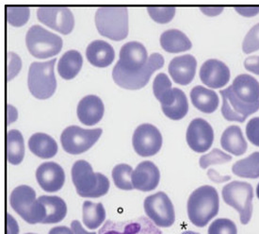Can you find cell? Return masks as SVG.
<instances>
[{"instance_id": "11", "label": "cell", "mask_w": 259, "mask_h": 234, "mask_svg": "<svg viewBox=\"0 0 259 234\" xmlns=\"http://www.w3.org/2000/svg\"><path fill=\"white\" fill-rule=\"evenodd\" d=\"M132 144L137 154L142 157H150L160 150L162 135L154 125H140L134 131Z\"/></svg>"}, {"instance_id": "49", "label": "cell", "mask_w": 259, "mask_h": 234, "mask_svg": "<svg viewBox=\"0 0 259 234\" xmlns=\"http://www.w3.org/2000/svg\"><path fill=\"white\" fill-rule=\"evenodd\" d=\"M27 234H35V233H27Z\"/></svg>"}, {"instance_id": "21", "label": "cell", "mask_w": 259, "mask_h": 234, "mask_svg": "<svg viewBox=\"0 0 259 234\" xmlns=\"http://www.w3.org/2000/svg\"><path fill=\"white\" fill-rule=\"evenodd\" d=\"M231 87L234 94L244 103H259V83L255 77L241 74L235 77Z\"/></svg>"}, {"instance_id": "27", "label": "cell", "mask_w": 259, "mask_h": 234, "mask_svg": "<svg viewBox=\"0 0 259 234\" xmlns=\"http://www.w3.org/2000/svg\"><path fill=\"white\" fill-rule=\"evenodd\" d=\"M38 200L46 208L47 216L41 224L59 223L66 216L67 207L64 200L59 197L41 196Z\"/></svg>"}, {"instance_id": "5", "label": "cell", "mask_w": 259, "mask_h": 234, "mask_svg": "<svg viewBox=\"0 0 259 234\" xmlns=\"http://www.w3.org/2000/svg\"><path fill=\"white\" fill-rule=\"evenodd\" d=\"M11 206L28 224L42 223L47 216L46 208L36 199L34 190L27 185H20L11 193Z\"/></svg>"}, {"instance_id": "38", "label": "cell", "mask_w": 259, "mask_h": 234, "mask_svg": "<svg viewBox=\"0 0 259 234\" xmlns=\"http://www.w3.org/2000/svg\"><path fill=\"white\" fill-rule=\"evenodd\" d=\"M208 234H238L236 224L227 218H219L208 227Z\"/></svg>"}, {"instance_id": "20", "label": "cell", "mask_w": 259, "mask_h": 234, "mask_svg": "<svg viewBox=\"0 0 259 234\" xmlns=\"http://www.w3.org/2000/svg\"><path fill=\"white\" fill-rule=\"evenodd\" d=\"M76 113L79 121L86 126L97 124L104 115V104L100 97L89 95L78 102Z\"/></svg>"}, {"instance_id": "43", "label": "cell", "mask_w": 259, "mask_h": 234, "mask_svg": "<svg viewBox=\"0 0 259 234\" xmlns=\"http://www.w3.org/2000/svg\"><path fill=\"white\" fill-rule=\"evenodd\" d=\"M19 227L11 214H7V234H18Z\"/></svg>"}, {"instance_id": "30", "label": "cell", "mask_w": 259, "mask_h": 234, "mask_svg": "<svg viewBox=\"0 0 259 234\" xmlns=\"http://www.w3.org/2000/svg\"><path fill=\"white\" fill-rule=\"evenodd\" d=\"M232 171L240 178L258 179L259 152H253L247 158L236 162L232 166Z\"/></svg>"}, {"instance_id": "40", "label": "cell", "mask_w": 259, "mask_h": 234, "mask_svg": "<svg viewBox=\"0 0 259 234\" xmlns=\"http://www.w3.org/2000/svg\"><path fill=\"white\" fill-rule=\"evenodd\" d=\"M246 135L252 145L259 146V117H253L248 122Z\"/></svg>"}, {"instance_id": "1", "label": "cell", "mask_w": 259, "mask_h": 234, "mask_svg": "<svg viewBox=\"0 0 259 234\" xmlns=\"http://www.w3.org/2000/svg\"><path fill=\"white\" fill-rule=\"evenodd\" d=\"M164 65L163 56L153 53L148 58L147 50L142 43L131 41L120 50V59L112 70L114 83L127 90L144 87L152 74Z\"/></svg>"}, {"instance_id": "16", "label": "cell", "mask_w": 259, "mask_h": 234, "mask_svg": "<svg viewBox=\"0 0 259 234\" xmlns=\"http://www.w3.org/2000/svg\"><path fill=\"white\" fill-rule=\"evenodd\" d=\"M200 79L206 86L218 89L225 86L230 80V70L225 62L216 59L205 61L200 68Z\"/></svg>"}, {"instance_id": "33", "label": "cell", "mask_w": 259, "mask_h": 234, "mask_svg": "<svg viewBox=\"0 0 259 234\" xmlns=\"http://www.w3.org/2000/svg\"><path fill=\"white\" fill-rule=\"evenodd\" d=\"M175 90V98L172 102L161 108L164 114L169 117L171 120H180L188 113L189 103L184 92L179 88H174Z\"/></svg>"}, {"instance_id": "18", "label": "cell", "mask_w": 259, "mask_h": 234, "mask_svg": "<svg viewBox=\"0 0 259 234\" xmlns=\"http://www.w3.org/2000/svg\"><path fill=\"white\" fill-rule=\"evenodd\" d=\"M197 67V61L191 54L175 57L169 63V74L174 82L180 85H188L193 81Z\"/></svg>"}, {"instance_id": "45", "label": "cell", "mask_w": 259, "mask_h": 234, "mask_svg": "<svg viewBox=\"0 0 259 234\" xmlns=\"http://www.w3.org/2000/svg\"><path fill=\"white\" fill-rule=\"evenodd\" d=\"M71 228L73 229L75 234H97L96 232H88L83 227L79 221L75 220L71 223Z\"/></svg>"}, {"instance_id": "3", "label": "cell", "mask_w": 259, "mask_h": 234, "mask_svg": "<svg viewBox=\"0 0 259 234\" xmlns=\"http://www.w3.org/2000/svg\"><path fill=\"white\" fill-rule=\"evenodd\" d=\"M72 180L82 198H100L109 192V180L101 173H95L86 161H77L72 167Z\"/></svg>"}, {"instance_id": "34", "label": "cell", "mask_w": 259, "mask_h": 234, "mask_svg": "<svg viewBox=\"0 0 259 234\" xmlns=\"http://www.w3.org/2000/svg\"><path fill=\"white\" fill-rule=\"evenodd\" d=\"M132 167L125 164L118 165L112 170V179L114 181V184L121 190H133L134 187L132 182Z\"/></svg>"}, {"instance_id": "14", "label": "cell", "mask_w": 259, "mask_h": 234, "mask_svg": "<svg viewBox=\"0 0 259 234\" xmlns=\"http://www.w3.org/2000/svg\"><path fill=\"white\" fill-rule=\"evenodd\" d=\"M98 234H162V232L150 219L142 216L123 222L108 220L99 229Z\"/></svg>"}, {"instance_id": "46", "label": "cell", "mask_w": 259, "mask_h": 234, "mask_svg": "<svg viewBox=\"0 0 259 234\" xmlns=\"http://www.w3.org/2000/svg\"><path fill=\"white\" fill-rule=\"evenodd\" d=\"M48 234H75L73 229L70 228V227H55L53 228L50 229L49 233Z\"/></svg>"}, {"instance_id": "10", "label": "cell", "mask_w": 259, "mask_h": 234, "mask_svg": "<svg viewBox=\"0 0 259 234\" xmlns=\"http://www.w3.org/2000/svg\"><path fill=\"white\" fill-rule=\"evenodd\" d=\"M144 211L157 227H169L172 226L176 221L174 205L170 198L163 192L147 197L144 200Z\"/></svg>"}, {"instance_id": "19", "label": "cell", "mask_w": 259, "mask_h": 234, "mask_svg": "<svg viewBox=\"0 0 259 234\" xmlns=\"http://www.w3.org/2000/svg\"><path fill=\"white\" fill-rule=\"evenodd\" d=\"M160 179V173L157 166L150 161L142 162L137 166L132 175L133 187L143 191L150 192L156 189Z\"/></svg>"}, {"instance_id": "29", "label": "cell", "mask_w": 259, "mask_h": 234, "mask_svg": "<svg viewBox=\"0 0 259 234\" xmlns=\"http://www.w3.org/2000/svg\"><path fill=\"white\" fill-rule=\"evenodd\" d=\"M6 156L8 162L14 166L19 165L24 159V138L17 130H11L6 134Z\"/></svg>"}, {"instance_id": "23", "label": "cell", "mask_w": 259, "mask_h": 234, "mask_svg": "<svg viewBox=\"0 0 259 234\" xmlns=\"http://www.w3.org/2000/svg\"><path fill=\"white\" fill-rule=\"evenodd\" d=\"M221 145L225 151L235 156H241L247 150V142L241 129L238 126L228 127L221 137Z\"/></svg>"}, {"instance_id": "36", "label": "cell", "mask_w": 259, "mask_h": 234, "mask_svg": "<svg viewBox=\"0 0 259 234\" xmlns=\"http://www.w3.org/2000/svg\"><path fill=\"white\" fill-rule=\"evenodd\" d=\"M232 160V157L225 152L220 150L218 148L213 149L211 152L208 154H205L200 158V166L203 169H206L208 166H213V165H222V164H226Z\"/></svg>"}, {"instance_id": "6", "label": "cell", "mask_w": 259, "mask_h": 234, "mask_svg": "<svg viewBox=\"0 0 259 234\" xmlns=\"http://www.w3.org/2000/svg\"><path fill=\"white\" fill-rule=\"evenodd\" d=\"M56 59L48 62H32L28 69L27 86L31 95L38 99H48L57 88L54 74Z\"/></svg>"}, {"instance_id": "13", "label": "cell", "mask_w": 259, "mask_h": 234, "mask_svg": "<svg viewBox=\"0 0 259 234\" xmlns=\"http://www.w3.org/2000/svg\"><path fill=\"white\" fill-rule=\"evenodd\" d=\"M37 17L41 23L62 34L72 32L75 25L73 13L66 7L39 8L37 10Z\"/></svg>"}, {"instance_id": "44", "label": "cell", "mask_w": 259, "mask_h": 234, "mask_svg": "<svg viewBox=\"0 0 259 234\" xmlns=\"http://www.w3.org/2000/svg\"><path fill=\"white\" fill-rule=\"evenodd\" d=\"M200 10L208 16H216L223 13L224 7H201Z\"/></svg>"}, {"instance_id": "9", "label": "cell", "mask_w": 259, "mask_h": 234, "mask_svg": "<svg viewBox=\"0 0 259 234\" xmlns=\"http://www.w3.org/2000/svg\"><path fill=\"white\" fill-rule=\"evenodd\" d=\"M102 134L101 129L86 130L77 126H70L62 131L61 143L64 151L77 155L89 150Z\"/></svg>"}, {"instance_id": "28", "label": "cell", "mask_w": 259, "mask_h": 234, "mask_svg": "<svg viewBox=\"0 0 259 234\" xmlns=\"http://www.w3.org/2000/svg\"><path fill=\"white\" fill-rule=\"evenodd\" d=\"M83 63L82 56L76 50H68L58 62V72L64 80L74 79L80 71Z\"/></svg>"}, {"instance_id": "8", "label": "cell", "mask_w": 259, "mask_h": 234, "mask_svg": "<svg viewBox=\"0 0 259 234\" xmlns=\"http://www.w3.org/2000/svg\"><path fill=\"white\" fill-rule=\"evenodd\" d=\"M223 199L227 205L239 212L242 225H247L252 214L253 190L250 183L244 181H232L223 188Z\"/></svg>"}, {"instance_id": "35", "label": "cell", "mask_w": 259, "mask_h": 234, "mask_svg": "<svg viewBox=\"0 0 259 234\" xmlns=\"http://www.w3.org/2000/svg\"><path fill=\"white\" fill-rule=\"evenodd\" d=\"M29 17V9L27 7L6 6V18L8 23L14 27H21L26 24Z\"/></svg>"}, {"instance_id": "42", "label": "cell", "mask_w": 259, "mask_h": 234, "mask_svg": "<svg viewBox=\"0 0 259 234\" xmlns=\"http://www.w3.org/2000/svg\"><path fill=\"white\" fill-rule=\"evenodd\" d=\"M235 10L245 17H252L259 13V6H236Z\"/></svg>"}, {"instance_id": "32", "label": "cell", "mask_w": 259, "mask_h": 234, "mask_svg": "<svg viewBox=\"0 0 259 234\" xmlns=\"http://www.w3.org/2000/svg\"><path fill=\"white\" fill-rule=\"evenodd\" d=\"M153 90L155 97L161 104V108L168 106L175 98V91L171 87L170 79L165 73H159L156 76Z\"/></svg>"}, {"instance_id": "41", "label": "cell", "mask_w": 259, "mask_h": 234, "mask_svg": "<svg viewBox=\"0 0 259 234\" xmlns=\"http://www.w3.org/2000/svg\"><path fill=\"white\" fill-rule=\"evenodd\" d=\"M245 68L255 75H259V56H250L244 61Z\"/></svg>"}, {"instance_id": "48", "label": "cell", "mask_w": 259, "mask_h": 234, "mask_svg": "<svg viewBox=\"0 0 259 234\" xmlns=\"http://www.w3.org/2000/svg\"><path fill=\"white\" fill-rule=\"evenodd\" d=\"M256 197L259 200V183L257 184V187H256Z\"/></svg>"}, {"instance_id": "25", "label": "cell", "mask_w": 259, "mask_h": 234, "mask_svg": "<svg viewBox=\"0 0 259 234\" xmlns=\"http://www.w3.org/2000/svg\"><path fill=\"white\" fill-rule=\"evenodd\" d=\"M160 45L169 53H179L190 50L192 47L188 36L179 29H168L160 35Z\"/></svg>"}, {"instance_id": "17", "label": "cell", "mask_w": 259, "mask_h": 234, "mask_svg": "<svg viewBox=\"0 0 259 234\" xmlns=\"http://www.w3.org/2000/svg\"><path fill=\"white\" fill-rule=\"evenodd\" d=\"M36 179L44 191L54 193L62 189L65 181V174L60 165L48 162L37 168Z\"/></svg>"}, {"instance_id": "12", "label": "cell", "mask_w": 259, "mask_h": 234, "mask_svg": "<svg viewBox=\"0 0 259 234\" xmlns=\"http://www.w3.org/2000/svg\"><path fill=\"white\" fill-rule=\"evenodd\" d=\"M220 93L223 97L222 113L228 121L242 123L247 117L259 110V103L246 104L240 100L234 94L231 85L225 90H222Z\"/></svg>"}, {"instance_id": "22", "label": "cell", "mask_w": 259, "mask_h": 234, "mask_svg": "<svg viewBox=\"0 0 259 234\" xmlns=\"http://www.w3.org/2000/svg\"><path fill=\"white\" fill-rule=\"evenodd\" d=\"M86 57L90 63L96 67H107L115 58L114 49L109 43L103 40H95L86 49Z\"/></svg>"}, {"instance_id": "39", "label": "cell", "mask_w": 259, "mask_h": 234, "mask_svg": "<svg viewBox=\"0 0 259 234\" xmlns=\"http://www.w3.org/2000/svg\"><path fill=\"white\" fill-rule=\"evenodd\" d=\"M259 49V23L254 25L246 34L242 42V50L244 53H252Z\"/></svg>"}, {"instance_id": "47", "label": "cell", "mask_w": 259, "mask_h": 234, "mask_svg": "<svg viewBox=\"0 0 259 234\" xmlns=\"http://www.w3.org/2000/svg\"><path fill=\"white\" fill-rule=\"evenodd\" d=\"M182 234H199V233H197V232H194V231H190V230H189V231H184V232H183V233Z\"/></svg>"}, {"instance_id": "24", "label": "cell", "mask_w": 259, "mask_h": 234, "mask_svg": "<svg viewBox=\"0 0 259 234\" xmlns=\"http://www.w3.org/2000/svg\"><path fill=\"white\" fill-rule=\"evenodd\" d=\"M191 102L193 106L205 113H212L218 108L220 99L215 91L197 85L191 91Z\"/></svg>"}, {"instance_id": "15", "label": "cell", "mask_w": 259, "mask_h": 234, "mask_svg": "<svg viewBox=\"0 0 259 234\" xmlns=\"http://www.w3.org/2000/svg\"><path fill=\"white\" fill-rule=\"evenodd\" d=\"M187 143L193 151L203 153L211 147L214 141V131L211 125L203 118H195L187 130Z\"/></svg>"}, {"instance_id": "7", "label": "cell", "mask_w": 259, "mask_h": 234, "mask_svg": "<svg viewBox=\"0 0 259 234\" xmlns=\"http://www.w3.org/2000/svg\"><path fill=\"white\" fill-rule=\"evenodd\" d=\"M26 46L29 53L38 59H48L60 53L62 49V39L59 35L34 25L27 30Z\"/></svg>"}, {"instance_id": "2", "label": "cell", "mask_w": 259, "mask_h": 234, "mask_svg": "<svg viewBox=\"0 0 259 234\" xmlns=\"http://www.w3.org/2000/svg\"><path fill=\"white\" fill-rule=\"evenodd\" d=\"M219 208L217 190L212 186H201L191 193L188 200L189 219L196 227H205L218 214Z\"/></svg>"}, {"instance_id": "26", "label": "cell", "mask_w": 259, "mask_h": 234, "mask_svg": "<svg viewBox=\"0 0 259 234\" xmlns=\"http://www.w3.org/2000/svg\"><path fill=\"white\" fill-rule=\"evenodd\" d=\"M28 147L37 157L53 158L58 152V145L53 138L46 133H35L28 140Z\"/></svg>"}, {"instance_id": "37", "label": "cell", "mask_w": 259, "mask_h": 234, "mask_svg": "<svg viewBox=\"0 0 259 234\" xmlns=\"http://www.w3.org/2000/svg\"><path fill=\"white\" fill-rule=\"evenodd\" d=\"M147 12L150 14L151 18L157 23L166 24L170 22L175 14H176V8L172 6H165V7H157V6H149L147 7Z\"/></svg>"}, {"instance_id": "31", "label": "cell", "mask_w": 259, "mask_h": 234, "mask_svg": "<svg viewBox=\"0 0 259 234\" xmlns=\"http://www.w3.org/2000/svg\"><path fill=\"white\" fill-rule=\"evenodd\" d=\"M106 219V211L101 203L85 201L83 203V223L90 229H96Z\"/></svg>"}, {"instance_id": "4", "label": "cell", "mask_w": 259, "mask_h": 234, "mask_svg": "<svg viewBox=\"0 0 259 234\" xmlns=\"http://www.w3.org/2000/svg\"><path fill=\"white\" fill-rule=\"evenodd\" d=\"M98 32L113 41H122L128 34V11L125 7H102L96 13Z\"/></svg>"}]
</instances>
